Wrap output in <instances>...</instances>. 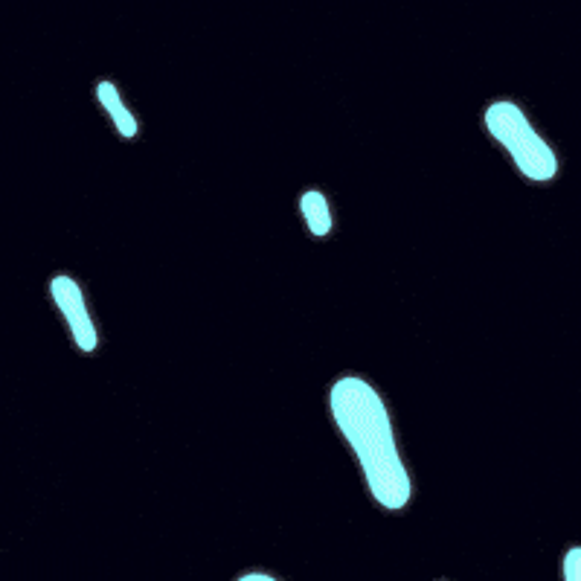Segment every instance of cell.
<instances>
[{"instance_id": "cell-6", "label": "cell", "mask_w": 581, "mask_h": 581, "mask_svg": "<svg viewBox=\"0 0 581 581\" xmlns=\"http://www.w3.org/2000/svg\"><path fill=\"white\" fill-rule=\"evenodd\" d=\"M567 581H579L581 579V550L579 547H570L567 555H564V573H561Z\"/></svg>"}, {"instance_id": "cell-1", "label": "cell", "mask_w": 581, "mask_h": 581, "mask_svg": "<svg viewBox=\"0 0 581 581\" xmlns=\"http://www.w3.org/2000/svg\"><path fill=\"white\" fill-rule=\"evenodd\" d=\"M329 407L337 430L358 457L375 503L390 512L404 509L413 497V483L404 459L398 454L393 419L384 398L364 378L343 375L332 384Z\"/></svg>"}, {"instance_id": "cell-3", "label": "cell", "mask_w": 581, "mask_h": 581, "mask_svg": "<svg viewBox=\"0 0 581 581\" xmlns=\"http://www.w3.org/2000/svg\"><path fill=\"white\" fill-rule=\"evenodd\" d=\"M50 294H53L56 308L64 314L76 346L82 352H93L99 346V335H96V326H93V317L88 311V300H85L79 282L70 279V276H53L50 279Z\"/></svg>"}, {"instance_id": "cell-5", "label": "cell", "mask_w": 581, "mask_h": 581, "mask_svg": "<svg viewBox=\"0 0 581 581\" xmlns=\"http://www.w3.org/2000/svg\"><path fill=\"white\" fill-rule=\"evenodd\" d=\"M300 213L306 218L308 230H311V236H329L332 233V210H329V201H326V195L320 192V189H308L303 192V198H300Z\"/></svg>"}, {"instance_id": "cell-2", "label": "cell", "mask_w": 581, "mask_h": 581, "mask_svg": "<svg viewBox=\"0 0 581 581\" xmlns=\"http://www.w3.org/2000/svg\"><path fill=\"white\" fill-rule=\"evenodd\" d=\"M486 128H489L491 137L512 154L523 178L544 184L558 175L555 152L550 149V143L532 128L529 117L520 111V105L509 102V99L491 102L489 111H486Z\"/></svg>"}, {"instance_id": "cell-7", "label": "cell", "mask_w": 581, "mask_h": 581, "mask_svg": "<svg viewBox=\"0 0 581 581\" xmlns=\"http://www.w3.org/2000/svg\"><path fill=\"white\" fill-rule=\"evenodd\" d=\"M242 581H274L271 573H245V576H239Z\"/></svg>"}, {"instance_id": "cell-4", "label": "cell", "mask_w": 581, "mask_h": 581, "mask_svg": "<svg viewBox=\"0 0 581 581\" xmlns=\"http://www.w3.org/2000/svg\"><path fill=\"white\" fill-rule=\"evenodd\" d=\"M96 96H99V105L111 114L114 128L120 131V137H137V131H140L137 117L128 111V105L123 102V96L117 91V85L108 82V79H102V82L96 85Z\"/></svg>"}]
</instances>
